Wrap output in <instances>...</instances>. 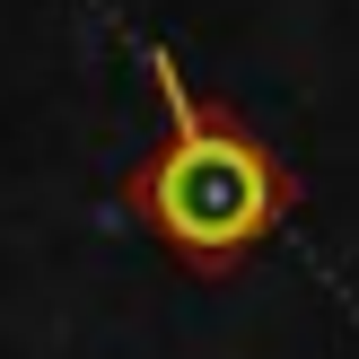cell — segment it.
<instances>
[{
    "instance_id": "cell-1",
    "label": "cell",
    "mask_w": 359,
    "mask_h": 359,
    "mask_svg": "<svg viewBox=\"0 0 359 359\" xmlns=\"http://www.w3.org/2000/svg\"><path fill=\"white\" fill-rule=\"evenodd\" d=\"M149 88H158V140L123 167V210L167 245L175 272L228 280L280 237L298 210V175L280 149L237 114V105L202 97L167 44H149Z\"/></svg>"
}]
</instances>
